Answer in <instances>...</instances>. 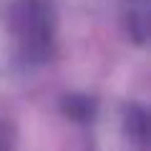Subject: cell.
<instances>
[{"mask_svg": "<svg viewBox=\"0 0 151 151\" xmlns=\"http://www.w3.org/2000/svg\"><path fill=\"white\" fill-rule=\"evenodd\" d=\"M8 149V134L3 131V126H0V151H5Z\"/></svg>", "mask_w": 151, "mask_h": 151, "instance_id": "cell-1", "label": "cell"}]
</instances>
